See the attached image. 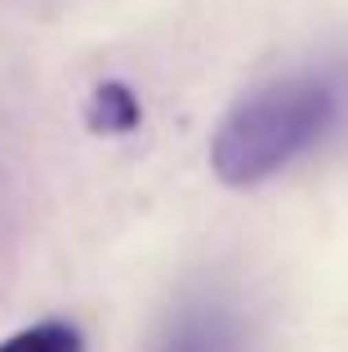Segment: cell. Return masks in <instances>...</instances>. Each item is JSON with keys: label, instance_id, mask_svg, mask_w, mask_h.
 Wrapping results in <instances>:
<instances>
[{"label": "cell", "instance_id": "cell-1", "mask_svg": "<svg viewBox=\"0 0 348 352\" xmlns=\"http://www.w3.org/2000/svg\"><path fill=\"white\" fill-rule=\"evenodd\" d=\"M340 116V85L326 72H290L250 89L210 134V170L228 188H254L295 165Z\"/></svg>", "mask_w": 348, "mask_h": 352}, {"label": "cell", "instance_id": "cell-2", "mask_svg": "<svg viewBox=\"0 0 348 352\" xmlns=\"http://www.w3.org/2000/svg\"><path fill=\"white\" fill-rule=\"evenodd\" d=\"M139 120H143L139 94H134L125 80H103V85H94V94H89V103H85V125L94 129V134L121 138V134H130V129H139Z\"/></svg>", "mask_w": 348, "mask_h": 352}, {"label": "cell", "instance_id": "cell-3", "mask_svg": "<svg viewBox=\"0 0 348 352\" xmlns=\"http://www.w3.org/2000/svg\"><path fill=\"white\" fill-rule=\"evenodd\" d=\"M228 348V326L219 312L192 308L170 326V335L157 344V352H224Z\"/></svg>", "mask_w": 348, "mask_h": 352}, {"label": "cell", "instance_id": "cell-4", "mask_svg": "<svg viewBox=\"0 0 348 352\" xmlns=\"http://www.w3.org/2000/svg\"><path fill=\"white\" fill-rule=\"evenodd\" d=\"M0 352H85V339L67 321H36L18 335L0 339Z\"/></svg>", "mask_w": 348, "mask_h": 352}]
</instances>
